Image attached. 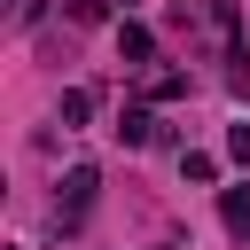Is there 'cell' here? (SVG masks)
<instances>
[{"label": "cell", "mask_w": 250, "mask_h": 250, "mask_svg": "<svg viewBox=\"0 0 250 250\" xmlns=\"http://www.w3.org/2000/svg\"><path fill=\"white\" fill-rule=\"evenodd\" d=\"M94 195H102V172H94V164H70V172H62V195H55V227L78 234L86 211H94Z\"/></svg>", "instance_id": "6da1fadb"}, {"label": "cell", "mask_w": 250, "mask_h": 250, "mask_svg": "<svg viewBox=\"0 0 250 250\" xmlns=\"http://www.w3.org/2000/svg\"><path fill=\"white\" fill-rule=\"evenodd\" d=\"M188 94H195L188 70H156V78H148V102H188Z\"/></svg>", "instance_id": "8992f818"}, {"label": "cell", "mask_w": 250, "mask_h": 250, "mask_svg": "<svg viewBox=\"0 0 250 250\" xmlns=\"http://www.w3.org/2000/svg\"><path fill=\"white\" fill-rule=\"evenodd\" d=\"M55 117H62V125H86V117H94V94H86V86H62Z\"/></svg>", "instance_id": "52a82bcc"}, {"label": "cell", "mask_w": 250, "mask_h": 250, "mask_svg": "<svg viewBox=\"0 0 250 250\" xmlns=\"http://www.w3.org/2000/svg\"><path fill=\"white\" fill-rule=\"evenodd\" d=\"M180 172H188L195 188H211V180H219V156H203V148H188V156H180Z\"/></svg>", "instance_id": "ba28073f"}, {"label": "cell", "mask_w": 250, "mask_h": 250, "mask_svg": "<svg viewBox=\"0 0 250 250\" xmlns=\"http://www.w3.org/2000/svg\"><path fill=\"white\" fill-rule=\"evenodd\" d=\"M117 141H125V148H148V141H164V125H156V109H141V102H133V109L117 117Z\"/></svg>", "instance_id": "277c9868"}, {"label": "cell", "mask_w": 250, "mask_h": 250, "mask_svg": "<svg viewBox=\"0 0 250 250\" xmlns=\"http://www.w3.org/2000/svg\"><path fill=\"white\" fill-rule=\"evenodd\" d=\"M109 8H117V0H62L70 23H109Z\"/></svg>", "instance_id": "9c48e42d"}, {"label": "cell", "mask_w": 250, "mask_h": 250, "mask_svg": "<svg viewBox=\"0 0 250 250\" xmlns=\"http://www.w3.org/2000/svg\"><path fill=\"white\" fill-rule=\"evenodd\" d=\"M227 156H234V164H250V117H242V125H227Z\"/></svg>", "instance_id": "30bf717a"}, {"label": "cell", "mask_w": 250, "mask_h": 250, "mask_svg": "<svg viewBox=\"0 0 250 250\" xmlns=\"http://www.w3.org/2000/svg\"><path fill=\"white\" fill-rule=\"evenodd\" d=\"M117 55H125V62H148V55H156V31L125 16V23H117Z\"/></svg>", "instance_id": "5b68a950"}, {"label": "cell", "mask_w": 250, "mask_h": 250, "mask_svg": "<svg viewBox=\"0 0 250 250\" xmlns=\"http://www.w3.org/2000/svg\"><path fill=\"white\" fill-rule=\"evenodd\" d=\"M211 23H219V47H227V86L250 102V55H242V8L234 0H211Z\"/></svg>", "instance_id": "7a4b0ae2"}, {"label": "cell", "mask_w": 250, "mask_h": 250, "mask_svg": "<svg viewBox=\"0 0 250 250\" xmlns=\"http://www.w3.org/2000/svg\"><path fill=\"white\" fill-rule=\"evenodd\" d=\"M219 219H227V234L250 250V180H242V188H219Z\"/></svg>", "instance_id": "3957f363"}]
</instances>
